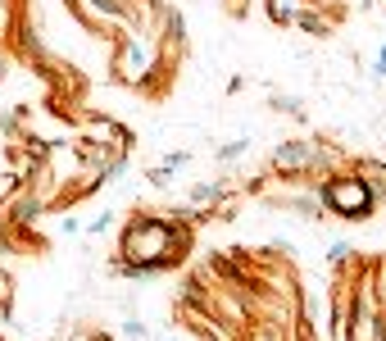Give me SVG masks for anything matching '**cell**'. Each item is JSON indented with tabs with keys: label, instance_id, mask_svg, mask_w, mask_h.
Listing matches in <instances>:
<instances>
[{
	"label": "cell",
	"instance_id": "6da1fadb",
	"mask_svg": "<svg viewBox=\"0 0 386 341\" xmlns=\"http://www.w3.org/2000/svg\"><path fill=\"white\" fill-rule=\"evenodd\" d=\"M322 205H327L332 214L359 223V218H368L377 210V191H372V182H364V178H336V182H327V191H322Z\"/></svg>",
	"mask_w": 386,
	"mask_h": 341
},
{
	"label": "cell",
	"instance_id": "7a4b0ae2",
	"mask_svg": "<svg viewBox=\"0 0 386 341\" xmlns=\"http://www.w3.org/2000/svg\"><path fill=\"white\" fill-rule=\"evenodd\" d=\"M273 109H278V114H300V101H295V96H273Z\"/></svg>",
	"mask_w": 386,
	"mask_h": 341
},
{
	"label": "cell",
	"instance_id": "3957f363",
	"mask_svg": "<svg viewBox=\"0 0 386 341\" xmlns=\"http://www.w3.org/2000/svg\"><path fill=\"white\" fill-rule=\"evenodd\" d=\"M241 151H245V141H228V146H223L218 155H223V160H236V155H241Z\"/></svg>",
	"mask_w": 386,
	"mask_h": 341
},
{
	"label": "cell",
	"instance_id": "277c9868",
	"mask_svg": "<svg viewBox=\"0 0 386 341\" xmlns=\"http://www.w3.org/2000/svg\"><path fill=\"white\" fill-rule=\"evenodd\" d=\"M377 78H386V46L377 51Z\"/></svg>",
	"mask_w": 386,
	"mask_h": 341
}]
</instances>
